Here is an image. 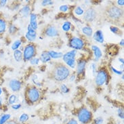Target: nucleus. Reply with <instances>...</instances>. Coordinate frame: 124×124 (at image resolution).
<instances>
[{
    "label": "nucleus",
    "instance_id": "a19ab883",
    "mask_svg": "<svg viewBox=\"0 0 124 124\" xmlns=\"http://www.w3.org/2000/svg\"><path fill=\"white\" fill-rule=\"evenodd\" d=\"M7 3H8L7 0H1L0 1V8H3V7L6 6Z\"/></svg>",
    "mask_w": 124,
    "mask_h": 124
},
{
    "label": "nucleus",
    "instance_id": "de8ad7c7",
    "mask_svg": "<svg viewBox=\"0 0 124 124\" xmlns=\"http://www.w3.org/2000/svg\"><path fill=\"white\" fill-rule=\"evenodd\" d=\"M75 79V75H72L70 77V81H74Z\"/></svg>",
    "mask_w": 124,
    "mask_h": 124
},
{
    "label": "nucleus",
    "instance_id": "1a4fd4ad",
    "mask_svg": "<svg viewBox=\"0 0 124 124\" xmlns=\"http://www.w3.org/2000/svg\"><path fill=\"white\" fill-rule=\"evenodd\" d=\"M8 87L13 92H18L22 88V82L17 79H12L8 82Z\"/></svg>",
    "mask_w": 124,
    "mask_h": 124
},
{
    "label": "nucleus",
    "instance_id": "2eb2a0df",
    "mask_svg": "<svg viewBox=\"0 0 124 124\" xmlns=\"http://www.w3.org/2000/svg\"><path fill=\"white\" fill-rule=\"evenodd\" d=\"M30 16V22L29 25L34 30H37L38 29V23H37V15L35 13H31L29 15Z\"/></svg>",
    "mask_w": 124,
    "mask_h": 124
},
{
    "label": "nucleus",
    "instance_id": "c756f323",
    "mask_svg": "<svg viewBox=\"0 0 124 124\" xmlns=\"http://www.w3.org/2000/svg\"><path fill=\"white\" fill-rule=\"evenodd\" d=\"M8 31H9V33L10 35H14L18 31V28L16 27L15 24H11L9 25V27H8Z\"/></svg>",
    "mask_w": 124,
    "mask_h": 124
},
{
    "label": "nucleus",
    "instance_id": "79ce46f5",
    "mask_svg": "<svg viewBox=\"0 0 124 124\" xmlns=\"http://www.w3.org/2000/svg\"><path fill=\"white\" fill-rule=\"evenodd\" d=\"M6 124H20L16 120H9Z\"/></svg>",
    "mask_w": 124,
    "mask_h": 124
},
{
    "label": "nucleus",
    "instance_id": "f03ea898",
    "mask_svg": "<svg viewBox=\"0 0 124 124\" xmlns=\"http://www.w3.org/2000/svg\"><path fill=\"white\" fill-rule=\"evenodd\" d=\"M24 95L26 100L29 104L37 103L41 98L40 91L35 85H31L27 87Z\"/></svg>",
    "mask_w": 124,
    "mask_h": 124
},
{
    "label": "nucleus",
    "instance_id": "09e8293b",
    "mask_svg": "<svg viewBox=\"0 0 124 124\" xmlns=\"http://www.w3.org/2000/svg\"><path fill=\"white\" fill-rule=\"evenodd\" d=\"M3 93V90H2V88L0 87V96H1V94Z\"/></svg>",
    "mask_w": 124,
    "mask_h": 124
},
{
    "label": "nucleus",
    "instance_id": "5701e85b",
    "mask_svg": "<svg viewBox=\"0 0 124 124\" xmlns=\"http://www.w3.org/2000/svg\"><path fill=\"white\" fill-rule=\"evenodd\" d=\"M11 115L9 113H5L0 116V124H6L8 121L10 120Z\"/></svg>",
    "mask_w": 124,
    "mask_h": 124
},
{
    "label": "nucleus",
    "instance_id": "4be33fe9",
    "mask_svg": "<svg viewBox=\"0 0 124 124\" xmlns=\"http://www.w3.org/2000/svg\"><path fill=\"white\" fill-rule=\"evenodd\" d=\"M7 22L4 18H0V35H3L6 31Z\"/></svg>",
    "mask_w": 124,
    "mask_h": 124
},
{
    "label": "nucleus",
    "instance_id": "72a5a7b5",
    "mask_svg": "<svg viewBox=\"0 0 124 124\" xmlns=\"http://www.w3.org/2000/svg\"><path fill=\"white\" fill-rule=\"evenodd\" d=\"M54 3V2L52 1H50V0H44L41 1V5L43 6H50V5H52Z\"/></svg>",
    "mask_w": 124,
    "mask_h": 124
},
{
    "label": "nucleus",
    "instance_id": "37998d69",
    "mask_svg": "<svg viewBox=\"0 0 124 124\" xmlns=\"http://www.w3.org/2000/svg\"><path fill=\"white\" fill-rule=\"evenodd\" d=\"M117 3L118 6H124V0H118L117 1Z\"/></svg>",
    "mask_w": 124,
    "mask_h": 124
},
{
    "label": "nucleus",
    "instance_id": "a211bd4d",
    "mask_svg": "<svg viewBox=\"0 0 124 124\" xmlns=\"http://www.w3.org/2000/svg\"><path fill=\"white\" fill-rule=\"evenodd\" d=\"M39 60L43 63H47L48 62H50L51 58L49 54H48V52L47 51H44V52H41L40 58H39Z\"/></svg>",
    "mask_w": 124,
    "mask_h": 124
},
{
    "label": "nucleus",
    "instance_id": "f257e3e1",
    "mask_svg": "<svg viewBox=\"0 0 124 124\" xmlns=\"http://www.w3.org/2000/svg\"><path fill=\"white\" fill-rule=\"evenodd\" d=\"M70 76V70L67 65L62 63L54 64L53 69L50 72V79L56 81L62 82Z\"/></svg>",
    "mask_w": 124,
    "mask_h": 124
},
{
    "label": "nucleus",
    "instance_id": "ea45409f",
    "mask_svg": "<svg viewBox=\"0 0 124 124\" xmlns=\"http://www.w3.org/2000/svg\"><path fill=\"white\" fill-rule=\"evenodd\" d=\"M66 124H78V121H77L76 119H70V120L68 121Z\"/></svg>",
    "mask_w": 124,
    "mask_h": 124
},
{
    "label": "nucleus",
    "instance_id": "9b49d317",
    "mask_svg": "<svg viewBox=\"0 0 124 124\" xmlns=\"http://www.w3.org/2000/svg\"><path fill=\"white\" fill-rule=\"evenodd\" d=\"M44 33L46 36L50 37H57L59 35V31L56 27L54 25H48L45 28Z\"/></svg>",
    "mask_w": 124,
    "mask_h": 124
},
{
    "label": "nucleus",
    "instance_id": "f3484780",
    "mask_svg": "<svg viewBox=\"0 0 124 124\" xmlns=\"http://www.w3.org/2000/svg\"><path fill=\"white\" fill-rule=\"evenodd\" d=\"M20 14L23 17H28L31 14V6L29 5L24 6L20 10Z\"/></svg>",
    "mask_w": 124,
    "mask_h": 124
},
{
    "label": "nucleus",
    "instance_id": "58836bf2",
    "mask_svg": "<svg viewBox=\"0 0 124 124\" xmlns=\"http://www.w3.org/2000/svg\"><path fill=\"white\" fill-rule=\"evenodd\" d=\"M91 67H92V73L94 75H95L96 73V64L95 63H92L91 64Z\"/></svg>",
    "mask_w": 124,
    "mask_h": 124
},
{
    "label": "nucleus",
    "instance_id": "6ab92c4d",
    "mask_svg": "<svg viewBox=\"0 0 124 124\" xmlns=\"http://www.w3.org/2000/svg\"><path fill=\"white\" fill-rule=\"evenodd\" d=\"M81 31L83 34H84L85 36L88 37H92L93 35V29L90 26H84L81 28Z\"/></svg>",
    "mask_w": 124,
    "mask_h": 124
},
{
    "label": "nucleus",
    "instance_id": "9d476101",
    "mask_svg": "<svg viewBox=\"0 0 124 124\" xmlns=\"http://www.w3.org/2000/svg\"><path fill=\"white\" fill-rule=\"evenodd\" d=\"M86 64L87 61H85L84 58H79L77 62H76V70H77V74L78 76L84 75L85 73V70L86 67Z\"/></svg>",
    "mask_w": 124,
    "mask_h": 124
},
{
    "label": "nucleus",
    "instance_id": "7c9ffc66",
    "mask_svg": "<svg viewBox=\"0 0 124 124\" xmlns=\"http://www.w3.org/2000/svg\"><path fill=\"white\" fill-rule=\"evenodd\" d=\"M60 89H61V92L63 93V94H67L68 92H69V88L67 87L65 84H61Z\"/></svg>",
    "mask_w": 124,
    "mask_h": 124
},
{
    "label": "nucleus",
    "instance_id": "6e6552de",
    "mask_svg": "<svg viewBox=\"0 0 124 124\" xmlns=\"http://www.w3.org/2000/svg\"><path fill=\"white\" fill-rule=\"evenodd\" d=\"M97 17V12L93 8H88L85 11H84V20L87 23H92L96 20Z\"/></svg>",
    "mask_w": 124,
    "mask_h": 124
},
{
    "label": "nucleus",
    "instance_id": "20e7f679",
    "mask_svg": "<svg viewBox=\"0 0 124 124\" xmlns=\"http://www.w3.org/2000/svg\"><path fill=\"white\" fill-rule=\"evenodd\" d=\"M92 113L86 107H81L79 109L77 113L78 121L82 124H88L92 121Z\"/></svg>",
    "mask_w": 124,
    "mask_h": 124
},
{
    "label": "nucleus",
    "instance_id": "393cba45",
    "mask_svg": "<svg viewBox=\"0 0 124 124\" xmlns=\"http://www.w3.org/2000/svg\"><path fill=\"white\" fill-rule=\"evenodd\" d=\"M71 27H72V23L69 21H65L62 25V29L64 32H68L71 29Z\"/></svg>",
    "mask_w": 124,
    "mask_h": 124
},
{
    "label": "nucleus",
    "instance_id": "aec40b11",
    "mask_svg": "<svg viewBox=\"0 0 124 124\" xmlns=\"http://www.w3.org/2000/svg\"><path fill=\"white\" fill-rule=\"evenodd\" d=\"M47 52H48V54L50 55L51 59L52 58V59H59L62 57V56H63L62 52H57V51L54 50H50Z\"/></svg>",
    "mask_w": 124,
    "mask_h": 124
},
{
    "label": "nucleus",
    "instance_id": "f8f14e48",
    "mask_svg": "<svg viewBox=\"0 0 124 124\" xmlns=\"http://www.w3.org/2000/svg\"><path fill=\"white\" fill-rule=\"evenodd\" d=\"M25 37L30 43H33L37 38V32L29 24L27 27V32L25 35Z\"/></svg>",
    "mask_w": 124,
    "mask_h": 124
},
{
    "label": "nucleus",
    "instance_id": "cd10ccee",
    "mask_svg": "<svg viewBox=\"0 0 124 124\" xmlns=\"http://www.w3.org/2000/svg\"><path fill=\"white\" fill-rule=\"evenodd\" d=\"M110 31L113 33L117 35H121V34L123 33V32L118 27H115V26H111L110 27Z\"/></svg>",
    "mask_w": 124,
    "mask_h": 124
},
{
    "label": "nucleus",
    "instance_id": "bb28decb",
    "mask_svg": "<svg viewBox=\"0 0 124 124\" xmlns=\"http://www.w3.org/2000/svg\"><path fill=\"white\" fill-rule=\"evenodd\" d=\"M29 119V115L27 113H23L21 114L20 116V117L18 118V122L20 124V123H25L27 122L28 120Z\"/></svg>",
    "mask_w": 124,
    "mask_h": 124
},
{
    "label": "nucleus",
    "instance_id": "423d86ee",
    "mask_svg": "<svg viewBox=\"0 0 124 124\" xmlns=\"http://www.w3.org/2000/svg\"><path fill=\"white\" fill-rule=\"evenodd\" d=\"M108 79V73L106 68L99 69L95 75V83L97 86H102L107 84Z\"/></svg>",
    "mask_w": 124,
    "mask_h": 124
},
{
    "label": "nucleus",
    "instance_id": "b1692460",
    "mask_svg": "<svg viewBox=\"0 0 124 124\" xmlns=\"http://www.w3.org/2000/svg\"><path fill=\"white\" fill-rule=\"evenodd\" d=\"M22 45V41L21 39H16V41H14L12 46H11V49L13 51L16 50H18V48L21 46Z\"/></svg>",
    "mask_w": 124,
    "mask_h": 124
},
{
    "label": "nucleus",
    "instance_id": "412c9836",
    "mask_svg": "<svg viewBox=\"0 0 124 124\" xmlns=\"http://www.w3.org/2000/svg\"><path fill=\"white\" fill-rule=\"evenodd\" d=\"M13 57L14 60L16 61L17 62H19L22 60H23V52L20 50H14L13 52Z\"/></svg>",
    "mask_w": 124,
    "mask_h": 124
},
{
    "label": "nucleus",
    "instance_id": "4468645a",
    "mask_svg": "<svg viewBox=\"0 0 124 124\" xmlns=\"http://www.w3.org/2000/svg\"><path fill=\"white\" fill-rule=\"evenodd\" d=\"M93 39L95 41L99 44H103L104 42V34L101 30H97L94 33H93Z\"/></svg>",
    "mask_w": 124,
    "mask_h": 124
},
{
    "label": "nucleus",
    "instance_id": "dca6fc26",
    "mask_svg": "<svg viewBox=\"0 0 124 124\" xmlns=\"http://www.w3.org/2000/svg\"><path fill=\"white\" fill-rule=\"evenodd\" d=\"M77 53V50H72L69 51V52H67L65 54H63L62 57V61H63L64 62L67 61V60L75 59Z\"/></svg>",
    "mask_w": 124,
    "mask_h": 124
},
{
    "label": "nucleus",
    "instance_id": "a878e982",
    "mask_svg": "<svg viewBox=\"0 0 124 124\" xmlns=\"http://www.w3.org/2000/svg\"><path fill=\"white\" fill-rule=\"evenodd\" d=\"M17 100H18V98L16 94H11L8 98V102L10 105H13V104H16Z\"/></svg>",
    "mask_w": 124,
    "mask_h": 124
},
{
    "label": "nucleus",
    "instance_id": "c03bdc74",
    "mask_svg": "<svg viewBox=\"0 0 124 124\" xmlns=\"http://www.w3.org/2000/svg\"><path fill=\"white\" fill-rule=\"evenodd\" d=\"M3 107V98L0 96V108Z\"/></svg>",
    "mask_w": 124,
    "mask_h": 124
},
{
    "label": "nucleus",
    "instance_id": "39448f33",
    "mask_svg": "<svg viewBox=\"0 0 124 124\" xmlns=\"http://www.w3.org/2000/svg\"><path fill=\"white\" fill-rule=\"evenodd\" d=\"M37 47L33 43H29L24 47L23 56L24 61H30L33 58L36 57Z\"/></svg>",
    "mask_w": 124,
    "mask_h": 124
},
{
    "label": "nucleus",
    "instance_id": "ddd939ff",
    "mask_svg": "<svg viewBox=\"0 0 124 124\" xmlns=\"http://www.w3.org/2000/svg\"><path fill=\"white\" fill-rule=\"evenodd\" d=\"M91 49L93 52L94 56V61L98 62V61L101 60V58L102 56V52L100 47H98L96 45H92L91 46Z\"/></svg>",
    "mask_w": 124,
    "mask_h": 124
},
{
    "label": "nucleus",
    "instance_id": "7ed1b4c3",
    "mask_svg": "<svg viewBox=\"0 0 124 124\" xmlns=\"http://www.w3.org/2000/svg\"><path fill=\"white\" fill-rule=\"evenodd\" d=\"M105 15L108 19H110L112 21H117L123 18L124 11L117 6H110L106 8Z\"/></svg>",
    "mask_w": 124,
    "mask_h": 124
},
{
    "label": "nucleus",
    "instance_id": "2f4dec72",
    "mask_svg": "<svg viewBox=\"0 0 124 124\" xmlns=\"http://www.w3.org/2000/svg\"><path fill=\"white\" fill-rule=\"evenodd\" d=\"M40 62V60H39V58L37 57H34L30 61V63L32 65H37Z\"/></svg>",
    "mask_w": 124,
    "mask_h": 124
},
{
    "label": "nucleus",
    "instance_id": "a18cd8bd",
    "mask_svg": "<svg viewBox=\"0 0 124 124\" xmlns=\"http://www.w3.org/2000/svg\"><path fill=\"white\" fill-rule=\"evenodd\" d=\"M124 39H122L121 40V41L119 42V46L123 47V46H124Z\"/></svg>",
    "mask_w": 124,
    "mask_h": 124
},
{
    "label": "nucleus",
    "instance_id": "49530a36",
    "mask_svg": "<svg viewBox=\"0 0 124 124\" xmlns=\"http://www.w3.org/2000/svg\"><path fill=\"white\" fill-rule=\"evenodd\" d=\"M119 62H121L122 64H124V58H119Z\"/></svg>",
    "mask_w": 124,
    "mask_h": 124
},
{
    "label": "nucleus",
    "instance_id": "f704fd0d",
    "mask_svg": "<svg viewBox=\"0 0 124 124\" xmlns=\"http://www.w3.org/2000/svg\"><path fill=\"white\" fill-rule=\"evenodd\" d=\"M103 119L101 117H98L96 118L93 121V124H103Z\"/></svg>",
    "mask_w": 124,
    "mask_h": 124
},
{
    "label": "nucleus",
    "instance_id": "4c0bfd02",
    "mask_svg": "<svg viewBox=\"0 0 124 124\" xmlns=\"http://www.w3.org/2000/svg\"><path fill=\"white\" fill-rule=\"evenodd\" d=\"M22 107V105L21 104H14L13 105H11V108L14 109V110H15V111H17V110H18L19 108H20V107Z\"/></svg>",
    "mask_w": 124,
    "mask_h": 124
},
{
    "label": "nucleus",
    "instance_id": "473e14b6",
    "mask_svg": "<svg viewBox=\"0 0 124 124\" xmlns=\"http://www.w3.org/2000/svg\"><path fill=\"white\" fill-rule=\"evenodd\" d=\"M69 6L68 5H62L59 8L60 11H61V12H64V13L67 12V11L69 10Z\"/></svg>",
    "mask_w": 124,
    "mask_h": 124
},
{
    "label": "nucleus",
    "instance_id": "e433bc0d",
    "mask_svg": "<svg viewBox=\"0 0 124 124\" xmlns=\"http://www.w3.org/2000/svg\"><path fill=\"white\" fill-rule=\"evenodd\" d=\"M111 70L114 73L117 74V75H123V71L122 70H117L116 69H115L114 67H111Z\"/></svg>",
    "mask_w": 124,
    "mask_h": 124
},
{
    "label": "nucleus",
    "instance_id": "0eeeda50",
    "mask_svg": "<svg viewBox=\"0 0 124 124\" xmlns=\"http://www.w3.org/2000/svg\"><path fill=\"white\" fill-rule=\"evenodd\" d=\"M69 46L75 50H81L85 47V42L81 37H73L69 41Z\"/></svg>",
    "mask_w": 124,
    "mask_h": 124
},
{
    "label": "nucleus",
    "instance_id": "c9c22d12",
    "mask_svg": "<svg viewBox=\"0 0 124 124\" xmlns=\"http://www.w3.org/2000/svg\"><path fill=\"white\" fill-rule=\"evenodd\" d=\"M117 115L119 116V117L121 118V119H124V109L123 108H118L117 109Z\"/></svg>",
    "mask_w": 124,
    "mask_h": 124
},
{
    "label": "nucleus",
    "instance_id": "c85d7f7f",
    "mask_svg": "<svg viewBox=\"0 0 124 124\" xmlns=\"http://www.w3.org/2000/svg\"><path fill=\"white\" fill-rule=\"evenodd\" d=\"M74 14L75 15L78 16H81V15H83L84 14V9L81 6H77L74 9Z\"/></svg>",
    "mask_w": 124,
    "mask_h": 124
}]
</instances>
